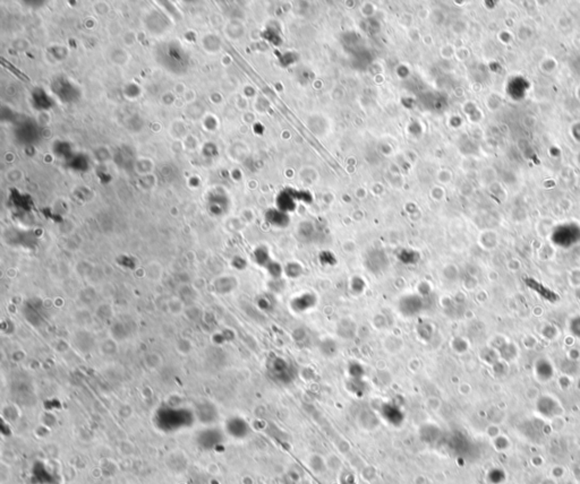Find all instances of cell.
I'll return each instance as SVG.
<instances>
[{
    "mask_svg": "<svg viewBox=\"0 0 580 484\" xmlns=\"http://www.w3.org/2000/svg\"><path fill=\"white\" fill-rule=\"evenodd\" d=\"M382 414L384 416V419H387L389 421V423L391 424H400L401 421L404 420V414H402V412L395 405H390V404H388V405H384L383 410H382Z\"/></svg>",
    "mask_w": 580,
    "mask_h": 484,
    "instance_id": "4",
    "label": "cell"
},
{
    "mask_svg": "<svg viewBox=\"0 0 580 484\" xmlns=\"http://www.w3.org/2000/svg\"><path fill=\"white\" fill-rule=\"evenodd\" d=\"M271 374L281 383H289L293 379V369L286 360L277 358L271 365Z\"/></svg>",
    "mask_w": 580,
    "mask_h": 484,
    "instance_id": "1",
    "label": "cell"
},
{
    "mask_svg": "<svg viewBox=\"0 0 580 484\" xmlns=\"http://www.w3.org/2000/svg\"><path fill=\"white\" fill-rule=\"evenodd\" d=\"M423 307L422 299L416 295L405 296L400 302V311L406 316H414L418 313Z\"/></svg>",
    "mask_w": 580,
    "mask_h": 484,
    "instance_id": "2",
    "label": "cell"
},
{
    "mask_svg": "<svg viewBox=\"0 0 580 484\" xmlns=\"http://www.w3.org/2000/svg\"><path fill=\"white\" fill-rule=\"evenodd\" d=\"M315 304V296L309 293H305L293 301V308L296 311H306Z\"/></svg>",
    "mask_w": 580,
    "mask_h": 484,
    "instance_id": "3",
    "label": "cell"
},
{
    "mask_svg": "<svg viewBox=\"0 0 580 484\" xmlns=\"http://www.w3.org/2000/svg\"><path fill=\"white\" fill-rule=\"evenodd\" d=\"M569 332H570V334L573 335V337L580 339V314H578V316H574L570 319Z\"/></svg>",
    "mask_w": 580,
    "mask_h": 484,
    "instance_id": "5",
    "label": "cell"
}]
</instances>
